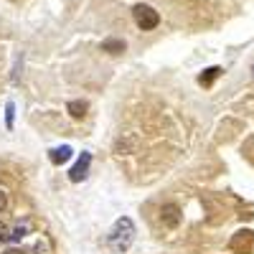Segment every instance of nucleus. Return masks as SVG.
I'll list each match as a JSON object with an SVG mask.
<instances>
[{
  "label": "nucleus",
  "instance_id": "9",
  "mask_svg": "<svg viewBox=\"0 0 254 254\" xmlns=\"http://www.w3.org/2000/svg\"><path fill=\"white\" fill-rule=\"evenodd\" d=\"M26 234H28V224H18L10 229V242H20Z\"/></svg>",
  "mask_w": 254,
  "mask_h": 254
},
{
  "label": "nucleus",
  "instance_id": "12",
  "mask_svg": "<svg viewBox=\"0 0 254 254\" xmlns=\"http://www.w3.org/2000/svg\"><path fill=\"white\" fill-rule=\"evenodd\" d=\"M8 127H13V104H8Z\"/></svg>",
  "mask_w": 254,
  "mask_h": 254
},
{
  "label": "nucleus",
  "instance_id": "5",
  "mask_svg": "<svg viewBox=\"0 0 254 254\" xmlns=\"http://www.w3.org/2000/svg\"><path fill=\"white\" fill-rule=\"evenodd\" d=\"M51 163L54 165H61V163H66V160H71V147L69 145H64V147H56V150H51Z\"/></svg>",
  "mask_w": 254,
  "mask_h": 254
},
{
  "label": "nucleus",
  "instance_id": "8",
  "mask_svg": "<svg viewBox=\"0 0 254 254\" xmlns=\"http://www.w3.org/2000/svg\"><path fill=\"white\" fill-rule=\"evenodd\" d=\"M219 76H221V69H219V66H211L206 74H201V79H198V81L203 84V87H211V84H214Z\"/></svg>",
  "mask_w": 254,
  "mask_h": 254
},
{
  "label": "nucleus",
  "instance_id": "10",
  "mask_svg": "<svg viewBox=\"0 0 254 254\" xmlns=\"http://www.w3.org/2000/svg\"><path fill=\"white\" fill-rule=\"evenodd\" d=\"M10 242V226L0 221V244H8Z\"/></svg>",
  "mask_w": 254,
  "mask_h": 254
},
{
  "label": "nucleus",
  "instance_id": "13",
  "mask_svg": "<svg viewBox=\"0 0 254 254\" xmlns=\"http://www.w3.org/2000/svg\"><path fill=\"white\" fill-rule=\"evenodd\" d=\"M5 254H26V252H23V249H8Z\"/></svg>",
  "mask_w": 254,
  "mask_h": 254
},
{
  "label": "nucleus",
  "instance_id": "11",
  "mask_svg": "<svg viewBox=\"0 0 254 254\" xmlns=\"http://www.w3.org/2000/svg\"><path fill=\"white\" fill-rule=\"evenodd\" d=\"M8 208V196H5V190H0V214Z\"/></svg>",
  "mask_w": 254,
  "mask_h": 254
},
{
  "label": "nucleus",
  "instance_id": "6",
  "mask_svg": "<svg viewBox=\"0 0 254 254\" xmlns=\"http://www.w3.org/2000/svg\"><path fill=\"white\" fill-rule=\"evenodd\" d=\"M102 51H107V54H122L125 51V41H120V38L102 41Z\"/></svg>",
  "mask_w": 254,
  "mask_h": 254
},
{
  "label": "nucleus",
  "instance_id": "4",
  "mask_svg": "<svg viewBox=\"0 0 254 254\" xmlns=\"http://www.w3.org/2000/svg\"><path fill=\"white\" fill-rule=\"evenodd\" d=\"M89 163H92V155L89 153H84L81 155V160L71 168V173H69V178L74 181V183H79V181H84L87 178V171H89Z\"/></svg>",
  "mask_w": 254,
  "mask_h": 254
},
{
  "label": "nucleus",
  "instance_id": "1",
  "mask_svg": "<svg viewBox=\"0 0 254 254\" xmlns=\"http://www.w3.org/2000/svg\"><path fill=\"white\" fill-rule=\"evenodd\" d=\"M135 239V224L130 219H117L110 231V247L115 252H127Z\"/></svg>",
  "mask_w": 254,
  "mask_h": 254
},
{
  "label": "nucleus",
  "instance_id": "7",
  "mask_svg": "<svg viewBox=\"0 0 254 254\" xmlns=\"http://www.w3.org/2000/svg\"><path fill=\"white\" fill-rule=\"evenodd\" d=\"M87 110H89V104H87V102H81V99L69 102V112H71V117H76V120L87 115Z\"/></svg>",
  "mask_w": 254,
  "mask_h": 254
},
{
  "label": "nucleus",
  "instance_id": "3",
  "mask_svg": "<svg viewBox=\"0 0 254 254\" xmlns=\"http://www.w3.org/2000/svg\"><path fill=\"white\" fill-rule=\"evenodd\" d=\"M181 219H183V214H181V208H178L176 203H165V206L160 208V224H163L165 229H176V226L181 224Z\"/></svg>",
  "mask_w": 254,
  "mask_h": 254
},
{
  "label": "nucleus",
  "instance_id": "2",
  "mask_svg": "<svg viewBox=\"0 0 254 254\" xmlns=\"http://www.w3.org/2000/svg\"><path fill=\"white\" fill-rule=\"evenodd\" d=\"M132 18H135V23H137L140 31H153V28H158V23H160L158 10L150 8V5H142V3L132 8Z\"/></svg>",
  "mask_w": 254,
  "mask_h": 254
}]
</instances>
